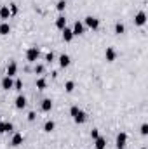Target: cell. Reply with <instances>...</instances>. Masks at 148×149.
I'll return each instance as SVG.
<instances>
[{"mask_svg":"<svg viewBox=\"0 0 148 149\" xmlns=\"http://www.w3.org/2000/svg\"><path fill=\"white\" fill-rule=\"evenodd\" d=\"M70 115L73 116V120H75V123H85V120H87V115L79 108V106H72V109H70Z\"/></svg>","mask_w":148,"mask_h":149,"instance_id":"6da1fadb","label":"cell"},{"mask_svg":"<svg viewBox=\"0 0 148 149\" xmlns=\"http://www.w3.org/2000/svg\"><path fill=\"white\" fill-rule=\"evenodd\" d=\"M38 56H40L38 47H30V49L26 50V59H28L30 62H35V61L38 59Z\"/></svg>","mask_w":148,"mask_h":149,"instance_id":"7a4b0ae2","label":"cell"},{"mask_svg":"<svg viewBox=\"0 0 148 149\" xmlns=\"http://www.w3.org/2000/svg\"><path fill=\"white\" fill-rule=\"evenodd\" d=\"M84 23H85V24H87V26H89L91 30H98V28H99V19H98V17H92V16H87Z\"/></svg>","mask_w":148,"mask_h":149,"instance_id":"3957f363","label":"cell"},{"mask_svg":"<svg viewBox=\"0 0 148 149\" xmlns=\"http://www.w3.org/2000/svg\"><path fill=\"white\" fill-rule=\"evenodd\" d=\"M2 89H3V90H10V89H14V82H12L10 76L5 75V76L2 78Z\"/></svg>","mask_w":148,"mask_h":149,"instance_id":"277c9868","label":"cell"},{"mask_svg":"<svg viewBox=\"0 0 148 149\" xmlns=\"http://www.w3.org/2000/svg\"><path fill=\"white\" fill-rule=\"evenodd\" d=\"M105 57H106V61H108V62H113V61H115V57H117L115 49H113V47H108V49H106V52H105Z\"/></svg>","mask_w":148,"mask_h":149,"instance_id":"5b68a950","label":"cell"},{"mask_svg":"<svg viewBox=\"0 0 148 149\" xmlns=\"http://www.w3.org/2000/svg\"><path fill=\"white\" fill-rule=\"evenodd\" d=\"M126 142H127V134H126V132H120V134L117 135V148H124Z\"/></svg>","mask_w":148,"mask_h":149,"instance_id":"8992f818","label":"cell"},{"mask_svg":"<svg viewBox=\"0 0 148 149\" xmlns=\"http://www.w3.org/2000/svg\"><path fill=\"white\" fill-rule=\"evenodd\" d=\"M134 23H136L138 26H143V24L147 23V14H145V12H138L136 17H134Z\"/></svg>","mask_w":148,"mask_h":149,"instance_id":"52a82bcc","label":"cell"},{"mask_svg":"<svg viewBox=\"0 0 148 149\" xmlns=\"http://www.w3.org/2000/svg\"><path fill=\"white\" fill-rule=\"evenodd\" d=\"M70 62H72V59H70L68 54H61V56H59V66H61V68L70 66Z\"/></svg>","mask_w":148,"mask_h":149,"instance_id":"ba28073f","label":"cell"},{"mask_svg":"<svg viewBox=\"0 0 148 149\" xmlns=\"http://www.w3.org/2000/svg\"><path fill=\"white\" fill-rule=\"evenodd\" d=\"M12 123L10 122H2L0 123V134H7V132H12Z\"/></svg>","mask_w":148,"mask_h":149,"instance_id":"9c48e42d","label":"cell"},{"mask_svg":"<svg viewBox=\"0 0 148 149\" xmlns=\"http://www.w3.org/2000/svg\"><path fill=\"white\" fill-rule=\"evenodd\" d=\"M16 71H17V64H16L14 61H12V62H9V66H7V76H10V78H12V76L16 75Z\"/></svg>","mask_w":148,"mask_h":149,"instance_id":"30bf717a","label":"cell"},{"mask_svg":"<svg viewBox=\"0 0 148 149\" xmlns=\"http://www.w3.org/2000/svg\"><path fill=\"white\" fill-rule=\"evenodd\" d=\"M72 31H73V35H82V33H84V23H80V21H77Z\"/></svg>","mask_w":148,"mask_h":149,"instance_id":"8fae6325","label":"cell"},{"mask_svg":"<svg viewBox=\"0 0 148 149\" xmlns=\"http://www.w3.org/2000/svg\"><path fill=\"white\" fill-rule=\"evenodd\" d=\"M72 38H73V31L70 28H63V40L65 42H72Z\"/></svg>","mask_w":148,"mask_h":149,"instance_id":"7c38bea8","label":"cell"},{"mask_svg":"<svg viewBox=\"0 0 148 149\" xmlns=\"http://www.w3.org/2000/svg\"><path fill=\"white\" fill-rule=\"evenodd\" d=\"M24 106H26V97L24 95H17L16 97V108L17 109H23Z\"/></svg>","mask_w":148,"mask_h":149,"instance_id":"4fadbf2b","label":"cell"},{"mask_svg":"<svg viewBox=\"0 0 148 149\" xmlns=\"http://www.w3.org/2000/svg\"><path fill=\"white\" fill-rule=\"evenodd\" d=\"M0 17H2V19H9V17H10V10H9L7 5H3V7L0 9Z\"/></svg>","mask_w":148,"mask_h":149,"instance_id":"5bb4252c","label":"cell"},{"mask_svg":"<svg viewBox=\"0 0 148 149\" xmlns=\"http://www.w3.org/2000/svg\"><path fill=\"white\" fill-rule=\"evenodd\" d=\"M52 109V101L51 99H44L42 101V111H51Z\"/></svg>","mask_w":148,"mask_h":149,"instance_id":"9a60e30c","label":"cell"},{"mask_svg":"<svg viewBox=\"0 0 148 149\" xmlns=\"http://www.w3.org/2000/svg\"><path fill=\"white\" fill-rule=\"evenodd\" d=\"M10 144H12L14 148H16V146H21V144H23V135H21V134H16V135L12 137V142H10Z\"/></svg>","mask_w":148,"mask_h":149,"instance_id":"2e32d148","label":"cell"},{"mask_svg":"<svg viewBox=\"0 0 148 149\" xmlns=\"http://www.w3.org/2000/svg\"><path fill=\"white\" fill-rule=\"evenodd\" d=\"M56 26H58L59 30H63V28H66V19H65V16H59V17L56 19Z\"/></svg>","mask_w":148,"mask_h":149,"instance_id":"e0dca14e","label":"cell"},{"mask_svg":"<svg viewBox=\"0 0 148 149\" xmlns=\"http://www.w3.org/2000/svg\"><path fill=\"white\" fill-rule=\"evenodd\" d=\"M105 146H106V139L98 137V139H96V149H105Z\"/></svg>","mask_w":148,"mask_h":149,"instance_id":"ac0fdd59","label":"cell"},{"mask_svg":"<svg viewBox=\"0 0 148 149\" xmlns=\"http://www.w3.org/2000/svg\"><path fill=\"white\" fill-rule=\"evenodd\" d=\"M54 127H56V123H54L52 120H49V122H45L44 130H45V132H52V130H54Z\"/></svg>","mask_w":148,"mask_h":149,"instance_id":"d6986e66","label":"cell"},{"mask_svg":"<svg viewBox=\"0 0 148 149\" xmlns=\"http://www.w3.org/2000/svg\"><path fill=\"white\" fill-rule=\"evenodd\" d=\"M9 31H10V26L7 23H2L0 24V35H9Z\"/></svg>","mask_w":148,"mask_h":149,"instance_id":"ffe728a7","label":"cell"},{"mask_svg":"<svg viewBox=\"0 0 148 149\" xmlns=\"http://www.w3.org/2000/svg\"><path fill=\"white\" fill-rule=\"evenodd\" d=\"M124 31H126V26H124L122 23H117V24H115V33H117V35H122Z\"/></svg>","mask_w":148,"mask_h":149,"instance_id":"44dd1931","label":"cell"},{"mask_svg":"<svg viewBox=\"0 0 148 149\" xmlns=\"http://www.w3.org/2000/svg\"><path fill=\"white\" fill-rule=\"evenodd\" d=\"M45 87H47V82H45L44 78H38V80H37V89H38V90H44Z\"/></svg>","mask_w":148,"mask_h":149,"instance_id":"7402d4cb","label":"cell"},{"mask_svg":"<svg viewBox=\"0 0 148 149\" xmlns=\"http://www.w3.org/2000/svg\"><path fill=\"white\" fill-rule=\"evenodd\" d=\"M73 89H75V83L73 82H66L65 83V90L66 92H73Z\"/></svg>","mask_w":148,"mask_h":149,"instance_id":"603a6c76","label":"cell"},{"mask_svg":"<svg viewBox=\"0 0 148 149\" xmlns=\"http://www.w3.org/2000/svg\"><path fill=\"white\" fill-rule=\"evenodd\" d=\"M98 137H99V130H98V128H92V130H91V139L96 141Z\"/></svg>","mask_w":148,"mask_h":149,"instance_id":"cb8c5ba5","label":"cell"},{"mask_svg":"<svg viewBox=\"0 0 148 149\" xmlns=\"http://www.w3.org/2000/svg\"><path fill=\"white\" fill-rule=\"evenodd\" d=\"M56 7H58V10H65V7H66V2H65V0H59Z\"/></svg>","mask_w":148,"mask_h":149,"instance_id":"d4e9b609","label":"cell"},{"mask_svg":"<svg viewBox=\"0 0 148 149\" xmlns=\"http://www.w3.org/2000/svg\"><path fill=\"white\" fill-rule=\"evenodd\" d=\"M14 89H16V90H21V89H23V82H21V80H16V82H14Z\"/></svg>","mask_w":148,"mask_h":149,"instance_id":"484cf974","label":"cell"},{"mask_svg":"<svg viewBox=\"0 0 148 149\" xmlns=\"http://www.w3.org/2000/svg\"><path fill=\"white\" fill-rule=\"evenodd\" d=\"M147 134H148V125L143 123V125H141V135H147Z\"/></svg>","mask_w":148,"mask_h":149,"instance_id":"4316f807","label":"cell"},{"mask_svg":"<svg viewBox=\"0 0 148 149\" xmlns=\"http://www.w3.org/2000/svg\"><path fill=\"white\" fill-rule=\"evenodd\" d=\"M9 10H10V16H12V14H16V12H17V7H16L14 3H10V5H9Z\"/></svg>","mask_w":148,"mask_h":149,"instance_id":"83f0119b","label":"cell"},{"mask_svg":"<svg viewBox=\"0 0 148 149\" xmlns=\"http://www.w3.org/2000/svg\"><path fill=\"white\" fill-rule=\"evenodd\" d=\"M35 73H38V75L44 73V66H42V64H37V66H35Z\"/></svg>","mask_w":148,"mask_h":149,"instance_id":"f1b7e54d","label":"cell"},{"mask_svg":"<svg viewBox=\"0 0 148 149\" xmlns=\"http://www.w3.org/2000/svg\"><path fill=\"white\" fill-rule=\"evenodd\" d=\"M45 61H47V62H51V61H54V54H52V52H49V54L45 56Z\"/></svg>","mask_w":148,"mask_h":149,"instance_id":"f546056e","label":"cell"},{"mask_svg":"<svg viewBox=\"0 0 148 149\" xmlns=\"http://www.w3.org/2000/svg\"><path fill=\"white\" fill-rule=\"evenodd\" d=\"M35 118H37V115H35L33 111H31V113H28V120H30V122H33Z\"/></svg>","mask_w":148,"mask_h":149,"instance_id":"4dcf8cb0","label":"cell"},{"mask_svg":"<svg viewBox=\"0 0 148 149\" xmlns=\"http://www.w3.org/2000/svg\"><path fill=\"white\" fill-rule=\"evenodd\" d=\"M141 149H147V148H141Z\"/></svg>","mask_w":148,"mask_h":149,"instance_id":"1f68e13d","label":"cell"},{"mask_svg":"<svg viewBox=\"0 0 148 149\" xmlns=\"http://www.w3.org/2000/svg\"><path fill=\"white\" fill-rule=\"evenodd\" d=\"M119 149H124V148H119Z\"/></svg>","mask_w":148,"mask_h":149,"instance_id":"d6a6232c","label":"cell"}]
</instances>
